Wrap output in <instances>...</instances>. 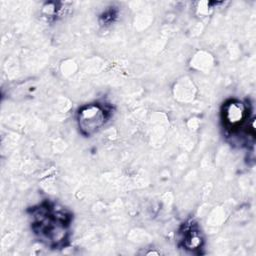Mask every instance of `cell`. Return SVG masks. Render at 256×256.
I'll return each mask as SVG.
<instances>
[{
  "label": "cell",
  "instance_id": "obj_3",
  "mask_svg": "<svg viewBox=\"0 0 256 256\" xmlns=\"http://www.w3.org/2000/svg\"><path fill=\"white\" fill-rule=\"evenodd\" d=\"M223 119L225 127L235 132L242 126L244 121L248 120V108L240 101H230L224 106Z\"/></svg>",
  "mask_w": 256,
  "mask_h": 256
},
{
  "label": "cell",
  "instance_id": "obj_1",
  "mask_svg": "<svg viewBox=\"0 0 256 256\" xmlns=\"http://www.w3.org/2000/svg\"><path fill=\"white\" fill-rule=\"evenodd\" d=\"M33 218L35 232L47 245L59 247L67 240L70 216L64 209L41 206L34 211Z\"/></svg>",
  "mask_w": 256,
  "mask_h": 256
},
{
  "label": "cell",
  "instance_id": "obj_4",
  "mask_svg": "<svg viewBox=\"0 0 256 256\" xmlns=\"http://www.w3.org/2000/svg\"><path fill=\"white\" fill-rule=\"evenodd\" d=\"M203 239L201 237L200 232L195 228H188L186 232H184L183 236V245L186 249L191 251H195L202 246Z\"/></svg>",
  "mask_w": 256,
  "mask_h": 256
},
{
  "label": "cell",
  "instance_id": "obj_2",
  "mask_svg": "<svg viewBox=\"0 0 256 256\" xmlns=\"http://www.w3.org/2000/svg\"><path fill=\"white\" fill-rule=\"evenodd\" d=\"M109 119V111L101 104L93 103L82 107L77 114V123L80 133L84 136H93L98 133Z\"/></svg>",
  "mask_w": 256,
  "mask_h": 256
}]
</instances>
